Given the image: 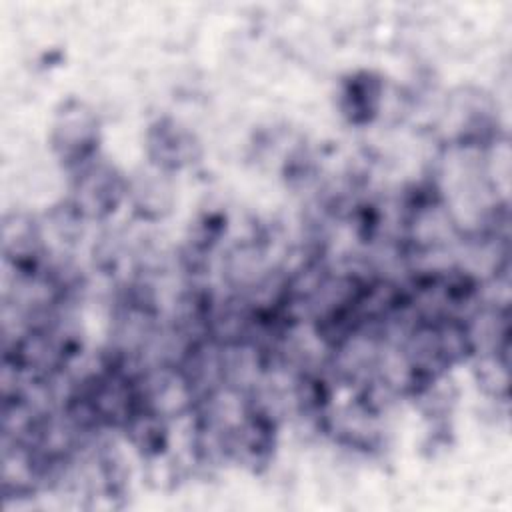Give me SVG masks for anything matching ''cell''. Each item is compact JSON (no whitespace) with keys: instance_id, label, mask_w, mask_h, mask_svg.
<instances>
[{"instance_id":"3957f363","label":"cell","mask_w":512,"mask_h":512,"mask_svg":"<svg viewBox=\"0 0 512 512\" xmlns=\"http://www.w3.org/2000/svg\"><path fill=\"white\" fill-rule=\"evenodd\" d=\"M194 144L192 136L178 124L158 122L150 136L152 164L158 170H176L194 158Z\"/></svg>"},{"instance_id":"7a4b0ae2","label":"cell","mask_w":512,"mask_h":512,"mask_svg":"<svg viewBox=\"0 0 512 512\" xmlns=\"http://www.w3.org/2000/svg\"><path fill=\"white\" fill-rule=\"evenodd\" d=\"M124 194V184L112 168H88L76 186V210L84 216L100 218L114 210Z\"/></svg>"},{"instance_id":"6da1fadb","label":"cell","mask_w":512,"mask_h":512,"mask_svg":"<svg viewBox=\"0 0 512 512\" xmlns=\"http://www.w3.org/2000/svg\"><path fill=\"white\" fill-rule=\"evenodd\" d=\"M54 148L68 162H86L94 150L96 124L80 104L66 108L54 124Z\"/></svg>"}]
</instances>
